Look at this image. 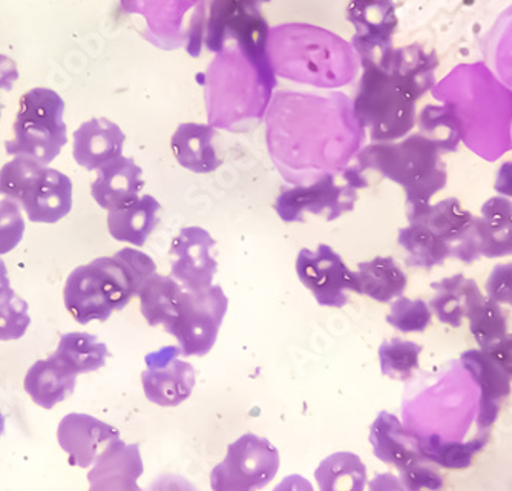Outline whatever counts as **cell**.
<instances>
[{"label":"cell","mask_w":512,"mask_h":491,"mask_svg":"<svg viewBox=\"0 0 512 491\" xmlns=\"http://www.w3.org/2000/svg\"><path fill=\"white\" fill-rule=\"evenodd\" d=\"M433 96L453 109L462 142L486 162L512 151V91L485 63L457 66L434 85Z\"/></svg>","instance_id":"obj_1"},{"label":"cell","mask_w":512,"mask_h":491,"mask_svg":"<svg viewBox=\"0 0 512 491\" xmlns=\"http://www.w3.org/2000/svg\"><path fill=\"white\" fill-rule=\"evenodd\" d=\"M157 274V264L145 252L125 248L112 257H100L69 274L63 301L79 324L105 323L114 312L138 297L143 284Z\"/></svg>","instance_id":"obj_2"},{"label":"cell","mask_w":512,"mask_h":491,"mask_svg":"<svg viewBox=\"0 0 512 491\" xmlns=\"http://www.w3.org/2000/svg\"><path fill=\"white\" fill-rule=\"evenodd\" d=\"M267 54L273 73L318 88H339L358 73L359 57L352 43L307 24L272 28Z\"/></svg>","instance_id":"obj_3"},{"label":"cell","mask_w":512,"mask_h":491,"mask_svg":"<svg viewBox=\"0 0 512 491\" xmlns=\"http://www.w3.org/2000/svg\"><path fill=\"white\" fill-rule=\"evenodd\" d=\"M352 109L371 143L398 142L416 126V105L424 89L375 62L361 63Z\"/></svg>","instance_id":"obj_4"},{"label":"cell","mask_w":512,"mask_h":491,"mask_svg":"<svg viewBox=\"0 0 512 491\" xmlns=\"http://www.w3.org/2000/svg\"><path fill=\"white\" fill-rule=\"evenodd\" d=\"M361 171H375L405 192V206L427 205L447 188L442 152L422 134L398 142L370 143L356 154Z\"/></svg>","instance_id":"obj_5"},{"label":"cell","mask_w":512,"mask_h":491,"mask_svg":"<svg viewBox=\"0 0 512 491\" xmlns=\"http://www.w3.org/2000/svg\"><path fill=\"white\" fill-rule=\"evenodd\" d=\"M0 195L17 203L28 220L43 225L59 223L73 209L71 178L25 157H14L0 169Z\"/></svg>","instance_id":"obj_6"},{"label":"cell","mask_w":512,"mask_h":491,"mask_svg":"<svg viewBox=\"0 0 512 491\" xmlns=\"http://www.w3.org/2000/svg\"><path fill=\"white\" fill-rule=\"evenodd\" d=\"M261 5L260 0H211L204 11L203 45L220 54L232 43L258 70L275 76L267 54L270 28Z\"/></svg>","instance_id":"obj_7"},{"label":"cell","mask_w":512,"mask_h":491,"mask_svg":"<svg viewBox=\"0 0 512 491\" xmlns=\"http://www.w3.org/2000/svg\"><path fill=\"white\" fill-rule=\"evenodd\" d=\"M63 114L65 102L60 94L50 88L30 89L20 97L14 139L5 142L7 154L50 165L68 143Z\"/></svg>","instance_id":"obj_8"},{"label":"cell","mask_w":512,"mask_h":491,"mask_svg":"<svg viewBox=\"0 0 512 491\" xmlns=\"http://www.w3.org/2000/svg\"><path fill=\"white\" fill-rule=\"evenodd\" d=\"M368 180L358 166L329 172L307 186L281 188L275 202V211L284 223H301L304 214L338 220L352 212L358 200L359 189L367 188Z\"/></svg>","instance_id":"obj_9"},{"label":"cell","mask_w":512,"mask_h":491,"mask_svg":"<svg viewBox=\"0 0 512 491\" xmlns=\"http://www.w3.org/2000/svg\"><path fill=\"white\" fill-rule=\"evenodd\" d=\"M281 458L261 436L246 433L227 447L226 458L211 473L212 491H260L275 479Z\"/></svg>","instance_id":"obj_10"},{"label":"cell","mask_w":512,"mask_h":491,"mask_svg":"<svg viewBox=\"0 0 512 491\" xmlns=\"http://www.w3.org/2000/svg\"><path fill=\"white\" fill-rule=\"evenodd\" d=\"M229 307L223 287L211 286L201 292H186L180 312L166 332L177 338L183 356H204L217 343Z\"/></svg>","instance_id":"obj_11"},{"label":"cell","mask_w":512,"mask_h":491,"mask_svg":"<svg viewBox=\"0 0 512 491\" xmlns=\"http://www.w3.org/2000/svg\"><path fill=\"white\" fill-rule=\"evenodd\" d=\"M295 269L302 286L312 292L319 306L342 309L348 303L347 292L358 294L355 272L329 244H319L316 251L301 249Z\"/></svg>","instance_id":"obj_12"},{"label":"cell","mask_w":512,"mask_h":491,"mask_svg":"<svg viewBox=\"0 0 512 491\" xmlns=\"http://www.w3.org/2000/svg\"><path fill=\"white\" fill-rule=\"evenodd\" d=\"M180 356V347L174 346L146 355L143 390L155 406L177 407L191 398L197 384V373L194 366L180 360Z\"/></svg>","instance_id":"obj_13"},{"label":"cell","mask_w":512,"mask_h":491,"mask_svg":"<svg viewBox=\"0 0 512 491\" xmlns=\"http://www.w3.org/2000/svg\"><path fill=\"white\" fill-rule=\"evenodd\" d=\"M345 17L355 28L352 47L359 63L375 62L393 48L399 19L393 0H350Z\"/></svg>","instance_id":"obj_14"},{"label":"cell","mask_w":512,"mask_h":491,"mask_svg":"<svg viewBox=\"0 0 512 491\" xmlns=\"http://www.w3.org/2000/svg\"><path fill=\"white\" fill-rule=\"evenodd\" d=\"M217 241L206 229L188 226L181 229L169 248L171 277L181 284L186 292H201L214 286L218 263L212 257Z\"/></svg>","instance_id":"obj_15"},{"label":"cell","mask_w":512,"mask_h":491,"mask_svg":"<svg viewBox=\"0 0 512 491\" xmlns=\"http://www.w3.org/2000/svg\"><path fill=\"white\" fill-rule=\"evenodd\" d=\"M459 361L462 369L479 387L477 429L480 433H488L496 424L506 399L511 395L512 378L485 350H467L460 355Z\"/></svg>","instance_id":"obj_16"},{"label":"cell","mask_w":512,"mask_h":491,"mask_svg":"<svg viewBox=\"0 0 512 491\" xmlns=\"http://www.w3.org/2000/svg\"><path fill=\"white\" fill-rule=\"evenodd\" d=\"M57 439L69 455V464L88 468L96 464L112 442L120 439V432L86 413H69L60 421Z\"/></svg>","instance_id":"obj_17"},{"label":"cell","mask_w":512,"mask_h":491,"mask_svg":"<svg viewBox=\"0 0 512 491\" xmlns=\"http://www.w3.org/2000/svg\"><path fill=\"white\" fill-rule=\"evenodd\" d=\"M145 472L140 445L112 442L88 473V491H143L137 481Z\"/></svg>","instance_id":"obj_18"},{"label":"cell","mask_w":512,"mask_h":491,"mask_svg":"<svg viewBox=\"0 0 512 491\" xmlns=\"http://www.w3.org/2000/svg\"><path fill=\"white\" fill-rule=\"evenodd\" d=\"M125 142V132L117 123L105 117L91 119L74 132L73 157L82 168L99 171L122 157Z\"/></svg>","instance_id":"obj_19"},{"label":"cell","mask_w":512,"mask_h":491,"mask_svg":"<svg viewBox=\"0 0 512 491\" xmlns=\"http://www.w3.org/2000/svg\"><path fill=\"white\" fill-rule=\"evenodd\" d=\"M145 185L143 169L122 155L99 169L91 185V195L100 208L111 212L138 200Z\"/></svg>","instance_id":"obj_20"},{"label":"cell","mask_w":512,"mask_h":491,"mask_svg":"<svg viewBox=\"0 0 512 491\" xmlns=\"http://www.w3.org/2000/svg\"><path fill=\"white\" fill-rule=\"evenodd\" d=\"M419 438L421 436L405 429L398 416L388 412L379 413L368 435L376 458L398 470L424 459L419 452Z\"/></svg>","instance_id":"obj_21"},{"label":"cell","mask_w":512,"mask_h":491,"mask_svg":"<svg viewBox=\"0 0 512 491\" xmlns=\"http://www.w3.org/2000/svg\"><path fill=\"white\" fill-rule=\"evenodd\" d=\"M215 128L209 123H181L171 139V151L181 168L194 174H212L221 166L215 151Z\"/></svg>","instance_id":"obj_22"},{"label":"cell","mask_w":512,"mask_h":491,"mask_svg":"<svg viewBox=\"0 0 512 491\" xmlns=\"http://www.w3.org/2000/svg\"><path fill=\"white\" fill-rule=\"evenodd\" d=\"M436 292L430 301V309L440 323L459 329L470 310L483 298L479 284L473 278L456 274L453 277L431 283Z\"/></svg>","instance_id":"obj_23"},{"label":"cell","mask_w":512,"mask_h":491,"mask_svg":"<svg viewBox=\"0 0 512 491\" xmlns=\"http://www.w3.org/2000/svg\"><path fill=\"white\" fill-rule=\"evenodd\" d=\"M407 218L414 225H424L428 229L444 238L450 249L454 244L470 231L476 215L463 208L459 198L448 197L440 200L436 205L405 206Z\"/></svg>","instance_id":"obj_24"},{"label":"cell","mask_w":512,"mask_h":491,"mask_svg":"<svg viewBox=\"0 0 512 491\" xmlns=\"http://www.w3.org/2000/svg\"><path fill=\"white\" fill-rule=\"evenodd\" d=\"M77 376L69 373L53 355L34 363L23 379L25 392L42 409H53L76 390Z\"/></svg>","instance_id":"obj_25"},{"label":"cell","mask_w":512,"mask_h":491,"mask_svg":"<svg viewBox=\"0 0 512 491\" xmlns=\"http://www.w3.org/2000/svg\"><path fill=\"white\" fill-rule=\"evenodd\" d=\"M355 274L358 295L378 303H393L399 297H404L407 290V274L398 261L391 257H375L370 261H362Z\"/></svg>","instance_id":"obj_26"},{"label":"cell","mask_w":512,"mask_h":491,"mask_svg":"<svg viewBox=\"0 0 512 491\" xmlns=\"http://www.w3.org/2000/svg\"><path fill=\"white\" fill-rule=\"evenodd\" d=\"M160 209L152 195H143L125 208L108 212L109 235L120 243L142 248L157 228Z\"/></svg>","instance_id":"obj_27"},{"label":"cell","mask_w":512,"mask_h":491,"mask_svg":"<svg viewBox=\"0 0 512 491\" xmlns=\"http://www.w3.org/2000/svg\"><path fill=\"white\" fill-rule=\"evenodd\" d=\"M365 63V62H364ZM385 70L410 80L414 85L428 93L436 85V70L439 57L434 50H427L419 43L407 47L390 48L375 60Z\"/></svg>","instance_id":"obj_28"},{"label":"cell","mask_w":512,"mask_h":491,"mask_svg":"<svg viewBox=\"0 0 512 491\" xmlns=\"http://www.w3.org/2000/svg\"><path fill=\"white\" fill-rule=\"evenodd\" d=\"M184 290L172 277L152 275L138 292L140 310L151 327L168 326L177 318Z\"/></svg>","instance_id":"obj_29"},{"label":"cell","mask_w":512,"mask_h":491,"mask_svg":"<svg viewBox=\"0 0 512 491\" xmlns=\"http://www.w3.org/2000/svg\"><path fill=\"white\" fill-rule=\"evenodd\" d=\"M483 237V257L503 258L512 255V200L503 195L491 197L479 215Z\"/></svg>","instance_id":"obj_30"},{"label":"cell","mask_w":512,"mask_h":491,"mask_svg":"<svg viewBox=\"0 0 512 491\" xmlns=\"http://www.w3.org/2000/svg\"><path fill=\"white\" fill-rule=\"evenodd\" d=\"M53 356L69 373L79 376L102 369L109 352L106 344L97 340L94 335L71 332L60 337L59 346Z\"/></svg>","instance_id":"obj_31"},{"label":"cell","mask_w":512,"mask_h":491,"mask_svg":"<svg viewBox=\"0 0 512 491\" xmlns=\"http://www.w3.org/2000/svg\"><path fill=\"white\" fill-rule=\"evenodd\" d=\"M398 244L407 252V266L416 269L431 271L451 258L450 244L424 225L410 223L399 229Z\"/></svg>","instance_id":"obj_32"},{"label":"cell","mask_w":512,"mask_h":491,"mask_svg":"<svg viewBox=\"0 0 512 491\" xmlns=\"http://www.w3.org/2000/svg\"><path fill=\"white\" fill-rule=\"evenodd\" d=\"M315 479L319 491H364L367 467L356 453H333L319 462Z\"/></svg>","instance_id":"obj_33"},{"label":"cell","mask_w":512,"mask_h":491,"mask_svg":"<svg viewBox=\"0 0 512 491\" xmlns=\"http://www.w3.org/2000/svg\"><path fill=\"white\" fill-rule=\"evenodd\" d=\"M490 441L488 433L468 442L445 441L442 436L430 435L419 438V452L425 461L447 468V470H465L473 465L474 456L485 449Z\"/></svg>","instance_id":"obj_34"},{"label":"cell","mask_w":512,"mask_h":491,"mask_svg":"<svg viewBox=\"0 0 512 491\" xmlns=\"http://www.w3.org/2000/svg\"><path fill=\"white\" fill-rule=\"evenodd\" d=\"M419 134L427 137L439 148L442 154L456 152L459 149L462 136L460 126L454 116L453 109L445 105H427L417 117Z\"/></svg>","instance_id":"obj_35"},{"label":"cell","mask_w":512,"mask_h":491,"mask_svg":"<svg viewBox=\"0 0 512 491\" xmlns=\"http://www.w3.org/2000/svg\"><path fill=\"white\" fill-rule=\"evenodd\" d=\"M470 332L479 349L488 350L508 335V314L502 304L483 295L467 317Z\"/></svg>","instance_id":"obj_36"},{"label":"cell","mask_w":512,"mask_h":491,"mask_svg":"<svg viewBox=\"0 0 512 491\" xmlns=\"http://www.w3.org/2000/svg\"><path fill=\"white\" fill-rule=\"evenodd\" d=\"M424 347L414 341L391 338L379 346V364L382 375L394 381H410L421 369V353Z\"/></svg>","instance_id":"obj_37"},{"label":"cell","mask_w":512,"mask_h":491,"mask_svg":"<svg viewBox=\"0 0 512 491\" xmlns=\"http://www.w3.org/2000/svg\"><path fill=\"white\" fill-rule=\"evenodd\" d=\"M506 11L511 20L505 13L499 17L496 27L488 34L490 45L483 53L497 79L512 91V16Z\"/></svg>","instance_id":"obj_38"},{"label":"cell","mask_w":512,"mask_h":491,"mask_svg":"<svg viewBox=\"0 0 512 491\" xmlns=\"http://www.w3.org/2000/svg\"><path fill=\"white\" fill-rule=\"evenodd\" d=\"M387 323L402 333H422L431 326L433 310L421 298L399 297L391 303Z\"/></svg>","instance_id":"obj_39"},{"label":"cell","mask_w":512,"mask_h":491,"mask_svg":"<svg viewBox=\"0 0 512 491\" xmlns=\"http://www.w3.org/2000/svg\"><path fill=\"white\" fill-rule=\"evenodd\" d=\"M31 318L28 303L13 287L0 290V341H16L25 337Z\"/></svg>","instance_id":"obj_40"},{"label":"cell","mask_w":512,"mask_h":491,"mask_svg":"<svg viewBox=\"0 0 512 491\" xmlns=\"http://www.w3.org/2000/svg\"><path fill=\"white\" fill-rule=\"evenodd\" d=\"M25 234V221L19 205L13 200H0V255L10 254Z\"/></svg>","instance_id":"obj_41"},{"label":"cell","mask_w":512,"mask_h":491,"mask_svg":"<svg viewBox=\"0 0 512 491\" xmlns=\"http://www.w3.org/2000/svg\"><path fill=\"white\" fill-rule=\"evenodd\" d=\"M399 481L407 491H440L444 488V476L425 459L399 470Z\"/></svg>","instance_id":"obj_42"},{"label":"cell","mask_w":512,"mask_h":491,"mask_svg":"<svg viewBox=\"0 0 512 491\" xmlns=\"http://www.w3.org/2000/svg\"><path fill=\"white\" fill-rule=\"evenodd\" d=\"M486 297L499 304L512 307V261L500 263L493 267V271L486 278Z\"/></svg>","instance_id":"obj_43"},{"label":"cell","mask_w":512,"mask_h":491,"mask_svg":"<svg viewBox=\"0 0 512 491\" xmlns=\"http://www.w3.org/2000/svg\"><path fill=\"white\" fill-rule=\"evenodd\" d=\"M485 352L490 353L491 358L512 378V333H508L499 343Z\"/></svg>","instance_id":"obj_44"},{"label":"cell","mask_w":512,"mask_h":491,"mask_svg":"<svg viewBox=\"0 0 512 491\" xmlns=\"http://www.w3.org/2000/svg\"><path fill=\"white\" fill-rule=\"evenodd\" d=\"M148 491H198L188 479L177 475H165L155 479Z\"/></svg>","instance_id":"obj_45"},{"label":"cell","mask_w":512,"mask_h":491,"mask_svg":"<svg viewBox=\"0 0 512 491\" xmlns=\"http://www.w3.org/2000/svg\"><path fill=\"white\" fill-rule=\"evenodd\" d=\"M19 79V70L11 57L0 54V91H11L14 82ZM2 109V106H0Z\"/></svg>","instance_id":"obj_46"},{"label":"cell","mask_w":512,"mask_h":491,"mask_svg":"<svg viewBox=\"0 0 512 491\" xmlns=\"http://www.w3.org/2000/svg\"><path fill=\"white\" fill-rule=\"evenodd\" d=\"M368 491H407L398 476L391 473H381L376 475L375 479H371L368 484Z\"/></svg>","instance_id":"obj_47"},{"label":"cell","mask_w":512,"mask_h":491,"mask_svg":"<svg viewBox=\"0 0 512 491\" xmlns=\"http://www.w3.org/2000/svg\"><path fill=\"white\" fill-rule=\"evenodd\" d=\"M497 194L512 200V160L502 163L497 171L496 185H494Z\"/></svg>","instance_id":"obj_48"},{"label":"cell","mask_w":512,"mask_h":491,"mask_svg":"<svg viewBox=\"0 0 512 491\" xmlns=\"http://www.w3.org/2000/svg\"><path fill=\"white\" fill-rule=\"evenodd\" d=\"M273 491H315L310 481H307L304 476L290 475L286 476L283 481L279 482Z\"/></svg>","instance_id":"obj_49"},{"label":"cell","mask_w":512,"mask_h":491,"mask_svg":"<svg viewBox=\"0 0 512 491\" xmlns=\"http://www.w3.org/2000/svg\"><path fill=\"white\" fill-rule=\"evenodd\" d=\"M10 278H8V269L5 266L4 260L0 258V290L7 289L10 287Z\"/></svg>","instance_id":"obj_50"},{"label":"cell","mask_w":512,"mask_h":491,"mask_svg":"<svg viewBox=\"0 0 512 491\" xmlns=\"http://www.w3.org/2000/svg\"><path fill=\"white\" fill-rule=\"evenodd\" d=\"M5 432V418L4 415H2V412H0V436L4 435Z\"/></svg>","instance_id":"obj_51"}]
</instances>
